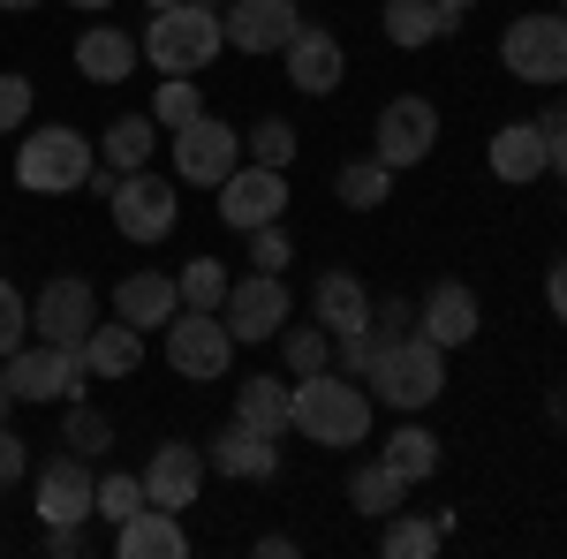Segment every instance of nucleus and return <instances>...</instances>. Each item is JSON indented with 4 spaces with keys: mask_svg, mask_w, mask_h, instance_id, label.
I'll return each instance as SVG.
<instances>
[{
    "mask_svg": "<svg viewBox=\"0 0 567 559\" xmlns=\"http://www.w3.org/2000/svg\"><path fill=\"white\" fill-rule=\"evenodd\" d=\"M386 39L401 45V53H416V45H439L446 31H454V15L439 8V0H386Z\"/></svg>",
    "mask_w": 567,
    "mask_h": 559,
    "instance_id": "27",
    "label": "nucleus"
},
{
    "mask_svg": "<svg viewBox=\"0 0 567 559\" xmlns=\"http://www.w3.org/2000/svg\"><path fill=\"white\" fill-rule=\"evenodd\" d=\"M280 213H288V174H280V167H258V159H243V167L219 182V219H227L235 235H250V227H272Z\"/></svg>",
    "mask_w": 567,
    "mask_h": 559,
    "instance_id": "12",
    "label": "nucleus"
},
{
    "mask_svg": "<svg viewBox=\"0 0 567 559\" xmlns=\"http://www.w3.org/2000/svg\"><path fill=\"white\" fill-rule=\"evenodd\" d=\"M197 114H205V91L189 84V76H167L159 99H152V122H159V130H182V122H197Z\"/></svg>",
    "mask_w": 567,
    "mask_h": 559,
    "instance_id": "36",
    "label": "nucleus"
},
{
    "mask_svg": "<svg viewBox=\"0 0 567 559\" xmlns=\"http://www.w3.org/2000/svg\"><path fill=\"white\" fill-rule=\"evenodd\" d=\"M136 45H144V61L159 76H197V69H213L227 53V23H219L213 0H182V8H152Z\"/></svg>",
    "mask_w": 567,
    "mask_h": 559,
    "instance_id": "2",
    "label": "nucleus"
},
{
    "mask_svg": "<svg viewBox=\"0 0 567 559\" xmlns=\"http://www.w3.org/2000/svg\"><path fill=\"white\" fill-rule=\"evenodd\" d=\"M296 152H303V144H296V130H288L280 114H265L258 130L243 136V159H258V167H280V174H288V159H296Z\"/></svg>",
    "mask_w": 567,
    "mask_h": 559,
    "instance_id": "35",
    "label": "nucleus"
},
{
    "mask_svg": "<svg viewBox=\"0 0 567 559\" xmlns=\"http://www.w3.org/2000/svg\"><path fill=\"white\" fill-rule=\"evenodd\" d=\"M439 8H446V15H462V8H477V0H439Z\"/></svg>",
    "mask_w": 567,
    "mask_h": 559,
    "instance_id": "47",
    "label": "nucleus"
},
{
    "mask_svg": "<svg viewBox=\"0 0 567 559\" xmlns=\"http://www.w3.org/2000/svg\"><path fill=\"white\" fill-rule=\"evenodd\" d=\"M288 258H296V250H288V227H280V219H272V227H250V265H258V272H280Z\"/></svg>",
    "mask_w": 567,
    "mask_h": 559,
    "instance_id": "40",
    "label": "nucleus"
},
{
    "mask_svg": "<svg viewBox=\"0 0 567 559\" xmlns=\"http://www.w3.org/2000/svg\"><path fill=\"white\" fill-rule=\"evenodd\" d=\"M91 499H99V476H91L84 462H45V469H39V515H45V529H76V521H91Z\"/></svg>",
    "mask_w": 567,
    "mask_h": 559,
    "instance_id": "17",
    "label": "nucleus"
},
{
    "mask_svg": "<svg viewBox=\"0 0 567 559\" xmlns=\"http://www.w3.org/2000/svg\"><path fill=\"white\" fill-rule=\"evenodd\" d=\"M560 15H567V0H560Z\"/></svg>",
    "mask_w": 567,
    "mask_h": 559,
    "instance_id": "52",
    "label": "nucleus"
},
{
    "mask_svg": "<svg viewBox=\"0 0 567 559\" xmlns=\"http://www.w3.org/2000/svg\"><path fill=\"white\" fill-rule=\"evenodd\" d=\"M31 469V446H23V438H16V431L0 424V491H8V484H16V476Z\"/></svg>",
    "mask_w": 567,
    "mask_h": 559,
    "instance_id": "42",
    "label": "nucleus"
},
{
    "mask_svg": "<svg viewBox=\"0 0 567 559\" xmlns=\"http://www.w3.org/2000/svg\"><path fill=\"white\" fill-rule=\"evenodd\" d=\"M45 552L61 559V552H84V521H76V529H45Z\"/></svg>",
    "mask_w": 567,
    "mask_h": 559,
    "instance_id": "44",
    "label": "nucleus"
},
{
    "mask_svg": "<svg viewBox=\"0 0 567 559\" xmlns=\"http://www.w3.org/2000/svg\"><path fill=\"white\" fill-rule=\"evenodd\" d=\"M560 114H567V84H560Z\"/></svg>",
    "mask_w": 567,
    "mask_h": 559,
    "instance_id": "51",
    "label": "nucleus"
},
{
    "mask_svg": "<svg viewBox=\"0 0 567 559\" xmlns=\"http://www.w3.org/2000/svg\"><path fill=\"white\" fill-rule=\"evenodd\" d=\"M91 167H99V144H91L84 130H69V122L31 130L23 144H16V182L39 189V197H69V189H84Z\"/></svg>",
    "mask_w": 567,
    "mask_h": 559,
    "instance_id": "4",
    "label": "nucleus"
},
{
    "mask_svg": "<svg viewBox=\"0 0 567 559\" xmlns=\"http://www.w3.org/2000/svg\"><path fill=\"white\" fill-rule=\"evenodd\" d=\"M114 552H122V559H182V552H189L182 515H175V507H136V515L114 529Z\"/></svg>",
    "mask_w": 567,
    "mask_h": 559,
    "instance_id": "22",
    "label": "nucleus"
},
{
    "mask_svg": "<svg viewBox=\"0 0 567 559\" xmlns=\"http://www.w3.org/2000/svg\"><path fill=\"white\" fill-rule=\"evenodd\" d=\"M69 8H84V15H99V8H106V0H69Z\"/></svg>",
    "mask_w": 567,
    "mask_h": 559,
    "instance_id": "48",
    "label": "nucleus"
},
{
    "mask_svg": "<svg viewBox=\"0 0 567 559\" xmlns=\"http://www.w3.org/2000/svg\"><path fill=\"white\" fill-rule=\"evenodd\" d=\"M553 174H560V182H567V130L553 136Z\"/></svg>",
    "mask_w": 567,
    "mask_h": 559,
    "instance_id": "45",
    "label": "nucleus"
},
{
    "mask_svg": "<svg viewBox=\"0 0 567 559\" xmlns=\"http://www.w3.org/2000/svg\"><path fill=\"white\" fill-rule=\"evenodd\" d=\"M167 363H175V379H197V386L227 379V363H235L227 318L219 310H175L167 318Z\"/></svg>",
    "mask_w": 567,
    "mask_h": 559,
    "instance_id": "8",
    "label": "nucleus"
},
{
    "mask_svg": "<svg viewBox=\"0 0 567 559\" xmlns=\"http://www.w3.org/2000/svg\"><path fill=\"white\" fill-rule=\"evenodd\" d=\"M69 446H76V454H106V446H114L106 416H99V408H69Z\"/></svg>",
    "mask_w": 567,
    "mask_h": 559,
    "instance_id": "41",
    "label": "nucleus"
},
{
    "mask_svg": "<svg viewBox=\"0 0 567 559\" xmlns=\"http://www.w3.org/2000/svg\"><path fill=\"white\" fill-rule=\"evenodd\" d=\"M235 424L265 431V438H288L296 431V386L288 379H243L235 386Z\"/></svg>",
    "mask_w": 567,
    "mask_h": 559,
    "instance_id": "24",
    "label": "nucleus"
},
{
    "mask_svg": "<svg viewBox=\"0 0 567 559\" xmlns=\"http://www.w3.org/2000/svg\"><path fill=\"white\" fill-rule=\"evenodd\" d=\"M296 431L310 446H363L371 438V386L349 379V371H310L296 386Z\"/></svg>",
    "mask_w": 567,
    "mask_h": 559,
    "instance_id": "3",
    "label": "nucleus"
},
{
    "mask_svg": "<svg viewBox=\"0 0 567 559\" xmlns=\"http://www.w3.org/2000/svg\"><path fill=\"white\" fill-rule=\"evenodd\" d=\"M310 318H318L326 333H363V325H371V296H363V280H355V272H318V288H310Z\"/></svg>",
    "mask_w": 567,
    "mask_h": 559,
    "instance_id": "25",
    "label": "nucleus"
},
{
    "mask_svg": "<svg viewBox=\"0 0 567 559\" xmlns=\"http://www.w3.org/2000/svg\"><path fill=\"white\" fill-rule=\"evenodd\" d=\"M401 491H409V484H401L386 462H363V469L349 476V499H355V515H363V521H386L393 507H401Z\"/></svg>",
    "mask_w": 567,
    "mask_h": 559,
    "instance_id": "31",
    "label": "nucleus"
},
{
    "mask_svg": "<svg viewBox=\"0 0 567 559\" xmlns=\"http://www.w3.org/2000/svg\"><path fill=\"white\" fill-rule=\"evenodd\" d=\"M91 325H99V288L91 280H45L39 302H31V333L39 341H61V348H84L91 341Z\"/></svg>",
    "mask_w": 567,
    "mask_h": 559,
    "instance_id": "13",
    "label": "nucleus"
},
{
    "mask_svg": "<svg viewBox=\"0 0 567 559\" xmlns=\"http://www.w3.org/2000/svg\"><path fill=\"white\" fill-rule=\"evenodd\" d=\"M0 8H16V15H23V8H39V0H0Z\"/></svg>",
    "mask_w": 567,
    "mask_h": 559,
    "instance_id": "49",
    "label": "nucleus"
},
{
    "mask_svg": "<svg viewBox=\"0 0 567 559\" xmlns=\"http://www.w3.org/2000/svg\"><path fill=\"white\" fill-rule=\"evenodd\" d=\"M545 310H553V318L567 325V258L553 265V272H545Z\"/></svg>",
    "mask_w": 567,
    "mask_h": 559,
    "instance_id": "43",
    "label": "nucleus"
},
{
    "mask_svg": "<svg viewBox=\"0 0 567 559\" xmlns=\"http://www.w3.org/2000/svg\"><path fill=\"white\" fill-rule=\"evenodd\" d=\"M136 61H144V45H136L122 23H91L84 39H76V76H84V84H130Z\"/></svg>",
    "mask_w": 567,
    "mask_h": 559,
    "instance_id": "18",
    "label": "nucleus"
},
{
    "mask_svg": "<svg viewBox=\"0 0 567 559\" xmlns=\"http://www.w3.org/2000/svg\"><path fill=\"white\" fill-rule=\"evenodd\" d=\"M205 469L235 476V484H265V476L280 469V438H265V431H250V424H227L213 438V454H205Z\"/></svg>",
    "mask_w": 567,
    "mask_h": 559,
    "instance_id": "19",
    "label": "nucleus"
},
{
    "mask_svg": "<svg viewBox=\"0 0 567 559\" xmlns=\"http://www.w3.org/2000/svg\"><path fill=\"white\" fill-rule=\"evenodd\" d=\"M280 61H288V84L303 91V99H333V91H341V76H349L341 39H333V31H310V23L280 45Z\"/></svg>",
    "mask_w": 567,
    "mask_h": 559,
    "instance_id": "15",
    "label": "nucleus"
},
{
    "mask_svg": "<svg viewBox=\"0 0 567 559\" xmlns=\"http://www.w3.org/2000/svg\"><path fill=\"white\" fill-rule=\"evenodd\" d=\"M477 325H484V310H477V296H470L462 280H439L432 296H424V341L462 348V341H477Z\"/></svg>",
    "mask_w": 567,
    "mask_h": 559,
    "instance_id": "23",
    "label": "nucleus"
},
{
    "mask_svg": "<svg viewBox=\"0 0 567 559\" xmlns=\"http://www.w3.org/2000/svg\"><path fill=\"white\" fill-rule=\"evenodd\" d=\"M8 408H16V393H8V379H0V424H8Z\"/></svg>",
    "mask_w": 567,
    "mask_h": 559,
    "instance_id": "46",
    "label": "nucleus"
},
{
    "mask_svg": "<svg viewBox=\"0 0 567 559\" xmlns=\"http://www.w3.org/2000/svg\"><path fill=\"white\" fill-rule=\"evenodd\" d=\"M379 552H386V559H432L439 552V521H416V515L393 507L386 529H379Z\"/></svg>",
    "mask_w": 567,
    "mask_h": 559,
    "instance_id": "32",
    "label": "nucleus"
},
{
    "mask_svg": "<svg viewBox=\"0 0 567 559\" xmlns=\"http://www.w3.org/2000/svg\"><path fill=\"white\" fill-rule=\"evenodd\" d=\"M182 310V288L167 272H130L122 288H114V318L136 325V333H167V318Z\"/></svg>",
    "mask_w": 567,
    "mask_h": 559,
    "instance_id": "20",
    "label": "nucleus"
},
{
    "mask_svg": "<svg viewBox=\"0 0 567 559\" xmlns=\"http://www.w3.org/2000/svg\"><path fill=\"white\" fill-rule=\"evenodd\" d=\"M23 333H31V302L0 280V355H16V348H23Z\"/></svg>",
    "mask_w": 567,
    "mask_h": 559,
    "instance_id": "39",
    "label": "nucleus"
},
{
    "mask_svg": "<svg viewBox=\"0 0 567 559\" xmlns=\"http://www.w3.org/2000/svg\"><path fill=\"white\" fill-rule=\"evenodd\" d=\"M219 23H227V45L243 53H280L303 31V0H227Z\"/></svg>",
    "mask_w": 567,
    "mask_h": 559,
    "instance_id": "14",
    "label": "nucleus"
},
{
    "mask_svg": "<svg viewBox=\"0 0 567 559\" xmlns=\"http://www.w3.org/2000/svg\"><path fill=\"white\" fill-rule=\"evenodd\" d=\"M379 462H386L401 484H424V476L439 469V438H432L424 424H401V431L386 438V454H379Z\"/></svg>",
    "mask_w": 567,
    "mask_h": 559,
    "instance_id": "30",
    "label": "nucleus"
},
{
    "mask_svg": "<svg viewBox=\"0 0 567 559\" xmlns=\"http://www.w3.org/2000/svg\"><path fill=\"white\" fill-rule=\"evenodd\" d=\"M84 363H91V379H136L144 371V333L136 325H91V341H84Z\"/></svg>",
    "mask_w": 567,
    "mask_h": 559,
    "instance_id": "26",
    "label": "nucleus"
},
{
    "mask_svg": "<svg viewBox=\"0 0 567 559\" xmlns=\"http://www.w3.org/2000/svg\"><path fill=\"white\" fill-rule=\"evenodd\" d=\"M175 288H182V310H219V302H227V265L219 258H189Z\"/></svg>",
    "mask_w": 567,
    "mask_h": 559,
    "instance_id": "34",
    "label": "nucleus"
},
{
    "mask_svg": "<svg viewBox=\"0 0 567 559\" xmlns=\"http://www.w3.org/2000/svg\"><path fill=\"white\" fill-rule=\"evenodd\" d=\"M432 144H439V106L432 99H416V91L386 99V114H379V130H371V152L401 174V167H424Z\"/></svg>",
    "mask_w": 567,
    "mask_h": 559,
    "instance_id": "10",
    "label": "nucleus"
},
{
    "mask_svg": "<svg viewBox=\"0 0 567 559\" xmlns=\"http://www.w3.org/2000/svg\"><path fill=\"white\" fill-rule=\"evenodd\" d=\"M152 136H159L152 114H122V122H106V136H99V159H106L114 174H136L144 159H152Z\"/></svg>",
    "mask_w": 567,
    "mask_h": 559,
    "instance_id": "28",
    "label": "nucleus"
},
{
    "mask_svg": "<svg viewBox=\"0 0 567 559\" xmlns=\"http://www.w3.org/2000/svg\"><path fill=\"white\" fill-rule=\"evenodd\" d=\"M197 491H205V454H197V446H182V438L152 446V462H144V499L182 515V507H197Z\"/></svg>",
    "mask_w": 567,
    "mask_h": 559,
    "instance_id": "16",
    "label": "nucleus"
},
{
    "mask_svg": "<svg viewBox=\"0 0 567 559\" xmlns=\"http://www.w3.org/2000/svg\"><path fill=\"white\" fill-rule=\"evenodd\" d=\"M167 136H175L167 152H175V182L182 189H219L227 174L243 167V136L227 130L219 114H197V122H182V130H167Z\"/></svg>",
    "mask_w": 567,
    "mask_h": 559,
    "instance_id": "7",
    "label": "nucleus"
},
{
    "mask_svg": "<svg viewBox=\"0 0 567 559\" xmlns=\"http://www.w3.org/2000/svg\"><path fill=\"white\" fill-rule=\"evenodd\" d=\"M280 355H288V371H296V379L333 371V333H326V325H280Z\"/></svg>",
    "mask_w": 567,
    "mask_h": 559,
    "instance_id": "33",
    "label": "nucleus"
},
{
    "mask_svg": "<svg viewBox=\"0 0 567 559\" xmlns=\"http://www.w3.org/2000/svg\"><path fill=\"white\" fill-rule=\"evenodd\" d=\"M288 280L280 272H250V280H227V302H219V318H227V333L235 341H280V325H288Z\"/></svg>",
    "mask_w": 567,
    "mask_h": 559,
    "instance_id": "11",
    "label": "nucleus"
},
{
    "mask_svg": "<svg viewBox=\"0 0 567 559\" xmlns=\"http://www.w3.org/2000/svg\"><path fill=\"white\" fill-rule=\"evenodd\" d=\"M333 197H341L349 213H379V205L393 197V167L379 159V152H371V159H349V167L333 174Z\"/></svg>",
    "mask_w": 567,
    "mask_h": 559,
    "instance_id": "29",
    "label": "nucleus"
},
{
    "mask_svg": "<svg viewBox=\"0 0 567 559\" xmlns=\"http://www.w3.org/2000/svg\"><path fill=\"white\" fill-rule=\"evenodd\" d=\"M499 61L515 84H567V15H515L507 39H499Z\"/></svg>",
    "mask_w": 567,
    "mask_h": 559,
    "instance_id": "9",
    "label": "nucleus"
},
{
    "mask_svg": "<svg viewBox=\"0 0 567 559\" xmlns=\"http://www.w3.org/2000/svg\"><path fill=\"white\" fill-rule=\"evenodd\" d=\"M363 386H371V401H386L401 416H424L446 393V348L424 341V333H379V355H371Z\"/></svg>",
    "mask_w": 567,
    "mask_h": 559,
    "instance_id": "1",
    "label": "nucleus"
},
{
    "mask_svg": "<svg viewBox=\"0 0 567 559\" xmlns=\"http://www.w3.org/2000/svg\"><path fill=\"white\" fill-rule=\"evenodd\" d=\"M484 159H492V174H499L507 189H523V182H537V174L553 167V144H545L537 122H507V130L484 144Z\"/></svg>",
    "mask_w": 567,
    "mask_h": 559,
    "instance_id": "21",
    "label": "nucleus"
},
{
    "mask_svg": "<svg viewBox=\"0 0 567 559\" xmlns=\"http://www.w3.org/2000/svg\"><path fill=\"white\" fill-rule=\"evenodd\" d=\"M106 213H114V227H122V242H167L182 219V182H167V174H122L114 182V197H106Z\"/></svg>",
    "mask_w": 567,
    "mask_h": 559,
    "instance_id": "5",
    "label": "nucleus"
},
{
    "mask_svg": "<svg viewBox=\"0 0 567 559\" xmlns=\"http://www.w3.org/2000/svg\"><path fill=\"white\" fill-rule=\"evenodd\" d=\"M144 8H182V0H144Z\"/></svg>",
    "mask_w": 567,
    "mask_h": 559,
    "instance_id": "50",
    "label": "nucleus"
},
{
    "mask_svg": "<svg viewBox=\"0 0 567 559\" xmlns=\"http://www.w3.org/2000/svg\"><path fill=\"white\" fill-rule=\"evenodd\" d=\"M0 379H8V393L16 401H76L91 379L84 348H61V341H23L16 355H0Z\"/></svg>",
    "mask_w": 567,
    "mask_h": 559,
    "instance_id": "6",
    "label": "nucleus"
},
{
    "mask_svg": "<svg viewBox=\"0 0 567 559\" xmlns=\"http://www.w3.org/2000/svg\"><path fill=\"white\" fill-rule=\"evenodd\" d=\"M136 507H152V499H144V476H99V499H91V515H106L114 529H122Z\"/></svg>",
    "mask_w": 567,
    "mask_h": 559,
    "instance_id": "37",
    "label": "nucleus"
},
{
    "mask_svg": "<svg viewBox=\"0 0 567 559\" xmlns=\"http://www.w3.org/2000/svg\"><path fill=\"white\" fill-rule=\"evenodd\" d=\"M31 122V76H16V69H0V136L23 130Z\"/></svg>",
    "mask_w": 567,
    "mask_h": 559,
    "instance_id": "38",
    "label": "nucleus"
}]
</instances>
